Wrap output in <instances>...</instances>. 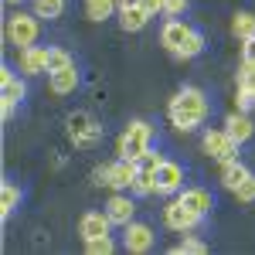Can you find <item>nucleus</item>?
I'll return each instance as SVG.
<instances>
[{
  "mask_svg": "<svg viewBox=\"0 0 255 255\" xmlns=\"http://www.w3.org/2000/svg\"><path fill=\"white\" fill-rule=\"evenodd\" d=\"M167 116L180 133H194L197 126H204V119L211 116V102L204 96V89L197 85H184L170 102H167Z\"/></svg>",
  "mask_w": 255,
  "mask_h": 255,
  "instance_id": "nucleus-1",
  "label": "nucleus"
},
{
  "mask_svg": "<svg viewBox=\"0 0 255 255\" xmlns=\"http://www.w3.org/2000/svg\"><path fill=\"white\" fill-rule=\"evenodd\" d=\"M157 136V126L153 123H146V119H133L116 139V153L126 160H136L139 153H146L150 150V143Z\"/></svg>",
  "mask_w": 255,
  "mask_h": 255,
  "instance_id": "nucleus-2",
  "label": "nucleus"
},
{
  "mask_svg": "<svg viewBox=\"0 0 255 255\" xmlns=\"http://www.w3.org/2000/svg\"><path fill=\"white\" fill-rule=\"evenodd\" d=\"M38 34H41V24H38V14H34V10H31V14L17 10V14H10L7 24H3V38H7V44H14L17 51L38 44Z\"/></svg>",
  "mask_w": 255,
  "mask_h": 255,
  "instance_id": "nucleus-3",
  "label": "nucleus"
},
{
  "mask_svg": "<svg viewBox=\"0 0 255 255\" xmlns=\"http://www.w3.org/2000/svg\"><path fill=\"white\" fill-rule=\"evenodd\" d=\"M24 79H27V75H24ZM24 79H20L10 65L0 68V109H3V123L14 116V109L27 99V82Z\"/></svg>",
  "mask_w": 255,
  "mask_h": 255,
  "instance_id": "nucleus-4",
  "label": "nucleus"
},
{
  "mask_svg": "<svg viewBox=\"0 0 255 255\" xmlns=\"http://www.w3.org/2000/svg\"><path fill=\"white\" fill-rule=\"evenodd\" d=\"M68 139L75 143V150H96L102 143V126L89 113H72L68 116Z\"/></svg>",
  "mask_w": 255,
  "mask_h": 255,
  "instance_id": "nucleus-5",
  "label": "nucleus"
},
{
  "mask_svg": "<svg viewBox=\"0 0 255 255\" xmlns=\"http://www.w3.org/2000/svg\"><path fill=\"white\" fill-rule=\"evenodd\" d=\"M238 146H242V143H238L228 129H204V136H201V150L211 160H218V163L238 160Z\"/></svg>",
  "mask_w": 255,
  "mask_h": 255,
  "instance_id": "nucleus-6",
  "label": "nucleus"
},
{
  "mask_svg": "<svg viewBox=\"0 0 255 255\" xmlns=\"http://www.w3.org/2000/svg\"><path fill=\"white\" fill-rule=\"evenodd\" d=\"M201 221H204V215H197L194 208H187L180 197H170V201L163 204V225H167L170 232L187 235V232H194Z\"/></svg>",
  "mask_w": 255,
  "mask_h": 255,
  "instance_id": "nucleus-7",
  "label": "nucleus"
},
{
  "mask_svg": "<svg viewBox=\"0 0 255 255\" xmlns=\"http://www.w3.org/2000/svg\"><path fill=\"white\" fill-rule=\"evenodd\" d=\"M48 58H51V48H44V44L20 48V51H17V68H20V75H27V79L48 75Z\"/></svg>",
  "mask_w": 255,
  "mask_h": 255,
  "instance_id": "nucleus-8",
  "label": "nucleus"
},
{
  "mask_svg": "<svg viewBox=\"0 0 255 255\" xmlns=\"http://www.w3.org/2000/svg\"><path fill=\"white\" fill-rule=\"evenodd\" d=\"M153 242H157V235H153V228H150L146 221H129V225L123 228V249H126L129 255L150 252Z\"/></svg>",
  "mask_w": 255,
  "mask_h": 255,
  "instance_id": "nucleus-9",
  "label": "nucleus"
},
{
  "mask_svg": "<svg viewBox=\"0 0 255 255\" xmlns=\"http://www.w3.org/2000/svg\"><path fill=\"white\" fill-rule=\"evenodd\" d=\"M106 215L113 218L116 228H126L133 221V215H136V197L129 194V191H116V194L106 201Z\"/></svg>",
  "mask_w": 255,
  "mask_h": 255,
  "instance_id": "nucleus-10",
  "label": "nucleus"
},
{
  "mask_svg": "<svg viewBox=\"0 0 255 255\" xmlns=\"http://www.w3.org/2000/svg\"><path fill=\"white\" fill-rule=\"evenodd\" d=\"M180 187H184V167L177 160H163L157 170V194L170 197V194H180Z\"/></svg>",
  "mask_w": 255,
  "mask_h": 255,
  "instance_id": "nucleus-11",
  "label": "nucleus"
},
{
  "mask_svg": "<svg viewBox=\"0 0 255 255\" xmlns=\"http://www.w3.org/2000/svg\"><path fill=\"white\" fill-rule=\"evenodd\" d=\"M113 218L106 215V211H85L79 218V235L82 242H89V238H99V235H113Z\"/></svg>",
  "mask_w": 255,
  "mask_h": 255,
  "instance_id": "nucleus-12",
  "label": "nucleus"
},
{
  "mask_svg": "<svg viewBox=\"0 0 255 255\" xmlns=\"http://www.w3.org/2000/svg\"><path fill=\"white\" fill-rule=\"evenodd\" d=\"M191 31H194V27H191L187 20L170 17L167 24H163V27H160V44H163V48H167L170 55H177V51H180V44L191 38Z\"/></svg>",
  "mask_w": 255,
  "mask_h": 255,
  "instance_id": "nucleus-13",
  "label": "nucleus"
},
{
  "mask_svg": "<svg viewBox=\"0 0 255 255\" xmlns=\"http://www.w3.org/2000/svg\"><path fill=\"white\" fill-rule=\"evenodd\" d=\"M136 174H139L136 160L116 157V160H113V180H109V191H129L133 180H136Z\"/></svg>",
  "mask_w": 255,
  "mask_h": 255,
  "instance_id": "nucleus-14",
  "label": "nucleus"
},
{
  "mask_svg": "<svg viewBox=\"0 0 255 255\" xmlns=\"http://www.w3.org/2000/svg\"><path fill=\"white\" fill-rule=\"evenodd\" d=\"M249 174H252V170H249L242 160H225V163L218 167V180H221V187H225V191H232V194L242 187V180H245Z\"/></svg>",
  "mask_w": 255,
  "mask_h": 255,
  "instance_id": "nucleus-15",
  "label": "nucleus"
},
{
  "mask_svg": "<svg viewBox=\"0 0 255 255\" xmlns=\"http://www.w3.org/2000/svg\"><path fill=\"white\" fill-rule=\"evenodd\" d=\"M180 201H184V204H187V208H194L197 215H211V211H215V197H211V191H208V187H180Z\"/></svg>",
  "mask_w": 255,
  "mask_h": 255,
  "instance_id": "nucleus-16",
  "label": "nucleus"
},
{
  "mask_svg": "<svg viewBox=\"0 0 255 255\" xmlns=\"http://www.w3.org/2000/svg\"><path fill=\"white\" fill-rule=\"evenodd\" d=\"M225 129H228L238 143H249V139L255 136V119L249 116V113L235 109V113H228V116H225Z\"/></svg>",
  "mask_w": 255,
  "mask_h": 255,
  "instance_id": "nucleus-17",
  "label": "nucleus"
},
{
  "mask_svg": "<svg viewBox=\"0 0 255 255\" xmlns=\"http://www.w3.org/2000/svg\"><path fill=\"white\" fill-rule=\"evenodd\" d=\"M48 85H51V92H55V96H72V92L79 89V68H75V65H68V68L51 72V75H48Z\"/></svg>",
  "mask_w": 255,
  "mask_h": 255,
  "instance_id": "nucleus-18",
  "label": "nucleus"
},
{
  "mask_svg": "<svg viewBox=\"0 0 255 255\" xmlns=\"http://www.w3.org/2000/svg\"><path fill=\"white\" fill-rule=\"evenodd\" d=\"M146 24H150V14H146L143 7H119V27H123V31L136 34Z\"/></svg>",
  "mask_w": 255,
  "mask_h": 255,
  "instance_id": "nucleus-19",
  "label": "nucleus"
},
{
  "mask_svg": "<svg viewBox=\"0 0 255 255\" xmlns=\"http://www.w3.org/2000/svg\"><path fill=\"white\" fill-rule=\"evenodd\" d=\"M116 7H119V0H85V17L102 24V20H109L116 14Z\"/></svg>",
  "mask_w": 255,
  "mask_h": 255,
  "instance_id": "nucleus-20",
  "label": "nucleus"
},
{
  "mask_svg": "<svg viewBox=\"0 0 255 255\" xmlns=\"http://www.w3.org/2000/svg\"><path fill=\"white\" fill-rule=\"evenodd\" d=\"M17 204H20V187L3 180V187H0V218H10L17 211Z\"/></svg>",
  "mask_w": 255,
  "mask_h": 255,
  "instance_id": "nucleus-21",
  "label": "nucleus"
},
{
  "mask_svg": "<svg viewBox=\"0 0 255 255\" xmlns=\"http://www.w3.org/2000/svg\"><path fill=\"white\" fill-rule=\"evenodd\" d=\"M232 34H235L238 41H245V38L255 34V14L252 10H238L235 17H232Z\"/></svg>",
  "mask_w": 255,
  "mask_h": 255,
  "instance_id": "nucleus-22",
  "label": "nucleus"
},
{
  "mask_svg": "<svg viewBox=\"0 0 255 255\" xmlns=\"http://www.w3.org/2000/svg\"><path fill=\"white\" fill-rule=\"evenodd\" d=\"M31 10L41 20H55V17L65 14V0H31Z\"/></svg>",
  "mask_w": 255,
  "mask_h": 255,
  "instance_id": "nucleus-23",
  "label": "nucleus"
},
{
  "mask_svg": "<svg viewBox=\"0 0 255 255\" xmlns=\"http://www.w3.org/2000/svg\"><path fill=\"white\" fill-rule=\"evenodd\" d=\"M129 194H133V197H153V194H157V174L139 170L136 180H133V187H129Z\"/></svg>",
  "mask_w": 255,
  "mask_h": 255,
  "instance_id": "nucleus-24",
  "label": "nucleus"
},
{
  "mask_svg": "<svg viewBox=\"0 0 255 255\" xmlns=\"http://www.w3.org/2000/svg\"><path fill=\"white\" fill-rule=\"evenodd\" d=\"M201 51H204V34H201V31H191V38H187L184 44H180V51H177L174 58H180V61H191V58H197Z\"/></svg>",
  "mask_w": 255,
  "mask_h": 255,
  "instance_id": "nucleus-25",
  "label": "nucleus"
},
{
  "mask_svg": "<svg viewBox=\"0 0 255 255\" xmlns=\"http://www.w3.org/2000/svg\"><path fill=\"white\" fill-rule=\"evenodd\" d=\"M85 252H89V255H113V252H116V238H113V235L89 238V242H85Z\"/></svg>",
  "mask_w": 255,
  "mask_h": 255,
  "instance_id": "nucleus-26",
  "label": "nucleus"
},
{
  "mask_svg": "<svg viewBox=\"0 0 255 255\" xmlns=\"http://www.w3.org/2000/svg\"><path fill=\"white\" fill-rule=\"evenodd\" d=\"M208 252V242H201L194 235H184V242L174 245V255H204Z\"/></svg>",
  "mask_w": 255,
  "mask_h": 255,
  "instance_id": "nucleus-27",
  "label": "nucleus"
},
{
  "mask_svg": "<svg viewBox=\"0 0 255 255\" xmlns=\"http://www.w3.org/2000/svg\"><path fill=\"white\" fill-rule=\"evenodd\" d=\"M238 89H245L255 102V65L252 61H242V68H238Z\"/></svg>",
  "mask_w": 255,
  "mask_h": 255,
  "instance_id": "nucleus-28",
  "label": "nucleus"
},
{
  "mask_svg": "<svg viewBox=\"0 0 255 255\" xmlns=\"http://www.w3.org/2000/svg\"><path fill=\"white\" fill-rule=\"evenodd\" d=\"M163 160H167V157H160L157 150L150 146L146 153H139V157H136V167H139V170H146V174H157V170H160V163H163Z\"/></svg>",
  "mask_w": 255,
  "mask_h": 255,
  "instance_id": "nucleus-29",
  "label": "nucleus"
},
{
  "mask_svg": "<svg viewBox=\"0 0 255 255\" xmlns=\"http://www.w3.org/2000/svg\"><path fill=\"white\" fill-rule=\"evenodd\" d=\"M68 65H75V58H72L65 48H51V58H48V75H51V72H58V68H68Z\"/></svg>",
  "mask_w": 255,
  "mask_h": 255,
  "instance_id": "nucleus-30",
  "label": "nucleus"
},
{
  "mask_svg": "<svg viewBox=\"0 0 255 255\" xmlns=\"http://www.w3.org/2000/svg\"><path fill=\"white\" fill-rule=\"evenodd\" d=\"M235 197L242 201V204H255V174H249L245 180H242V187L235 191Z\"/></svg>",
  "mask_w": 255,
  "mask_h": 255,
  "instance_id": "nucleus-31",
  "label": "nucleus"
},
{
  "mask_svg": "<svg viewBox=\"0 0 255 255\" xmlns=\"http://www.w3.org/2000/svg\"><path fill=\"white\" fill-rule=\"evenodd\" d=\"M191 0H163V17H184Z\"/></svg>",
  "mask_w": 255,
  "mask_h": 255,
  "instance_id": "nucleus-32",
  "label": "nucleus"
},
{
  "mask_svg": "<svg viewBox=\"0 0 255 255\" xmlns=\"http://www.w3.org/2000/svg\"><path fill=\"white\" fill-rule=\"evenodd\" d=\"M109 180H113V163H99L92 170V184L96 187H109Z\"/></svg>",
  "mask_w": 255,
  "mask_h": 255,
  "instance_id": "nucleus-33",
  "label": "nucleus"
},
{
  "mask_svg": "<svg viewBox=\"0 0 255 255\" xmlns=\"http://www.w3.org/2000/svg\"><path fill=\"white\" fill-rule=\"evenodd\" d=\"M242 61H252L255 65V34L242 41Z\"/></svg>",
  "mask_w": 255,
  "mask_h": 255,
  "instance_id": "nucleus-34",
  "label": "nucleus"
},
{
  "mask_svg": "<svg viewBox=\"0 0 255 255\" xmlns=\"http://www.w3.org/2000/svg\"><path fill=\"white\" fill-rule=\"evenodd\" d=\"M139 7H143V10H146L150 17H157V14H163V0H143Z\"/></svg>",
  "mask_w": 255,
  "mask_h": 255,
  "instance_id": "nucleus-35",
  "label": "nucleus"
},
{
  "mask_svg": "<svg viewBox=\"0 0 255 255\" xmlns=\"http://www.w3.org/2000/svg\"><path fill=\"white\" fill-rule=\"evenodd\" d=\"M235 106L242 109V113H245V109H249V106H255V102H252V96H249L245 89H238V96H235Z\"/></svg>",
  "mask_w": 255,
  "mask_h": 255,
  "instance_id": "nucleus-36",
  "label": "nucleus"
},
{
  "mask_svg": "<svg viewBox=\"0 0 255 255\" xmlns=\"http://www.w3.org/2000/svg\"><path fill=\"white\" fill-rule=\"evenodd\" d=\"M143 0H119V7H139Z\"/></svg>",
  "mask_w": 255,
  "mask_h": 255,
  "instance_id": "nucleus-37",
  "label": "nucleus"
},
{
  "mask_svg": "<svg viewBox=\"0 0 255 255\" xmlns=\"http://www.w3.org/2000/svg\"><path fill=\"white\" fill-rule=\"evenodd\" d=\"M3 3H14V7H20V3H24V0H3Z\"/></svg>",
  "mask_w": 255,
  "mask_h": 255,
  "instance_id": "nucleus-38",
  "label": "nucleus"
}]
</instances>
